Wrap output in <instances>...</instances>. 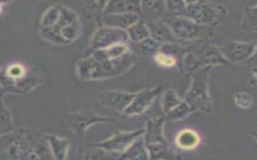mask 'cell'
I'll use <instances>...</instances> for the list:
<instances>
[{
    "instance_id": "cell-10",
    "label": "cell",
    "mask_w": 257,
    "mask_h": 160,
    "mask_svg": "<svg viewBox=\"0 0 257 160\" xmlns=\"http://www.w3.org/2000/svg\"><path fill=\"white\" fill-rule=\"evenodd\" d=\"M140 2L141 15L146 22L160 21L166 16L165 0H140Z\"/></svg>"
},
{
    "instance_id": "cell-15",
    "label": "cell",
    "mask_w": 257,
    "mask_h": 160,
    "mask_svg": "<svg viewBox=\"0 0 257 160\" xmlns=\"http://www.w3.org/2000/svg\"><path fill=\"white\" fill-rule=\"evenodd\" d=\"M110 120L111 119L108 118H103L95 115H72L68 117L67 123L69 127H72L75 130L83 131L94 123Z\"/></svg>"
},
{
    "instance_id": "cell-4",
    "label": "cell",
    "mask_w": 257,
    "mask_h": 160,
    "mask_svg": "<svg viewBox=\"0 0 257 160\" xmlns=\"http://www.w3.org/2000/svg\"><path fill=\"white\" fill-rule=\"evenodd\" d=\"M163 21L170 28L175 37L181 40H199L212 36V27L196 24L186 16H168Z\"/></svg>"
},
{
    "instance_id": "cell-21",
    "label": "cell",
    "mask_w": 257,
    "mask_h": 160,
    "mask_svg": "<svg viewBox=\"0 0 257 160\" xmlns=\"http://www.w3.org/2000/svg\"><path fill=\"white\" fill-rule=\"evenodd\" d=\"M127 32L129 39L137 43H140L147 38L150 37L149 28L144 20H139L138 22L127 29Z\"/></svg>"
},
{
    "instance_id": "cell-26",
    "label": "cell",
    "mask_w": 257,
    "mask_h": 160,
    "mask_svg": "<svg viewBox=\"0 0 257 160\" xmlns=\"http://www.w3.org/2000/svg\"><path fill=\"white\" fill-rule=\"evenodd\" d=\"M242 28L246 32H255L256 30V9L253 8H247L244 12Z\"/></svg>"
},
{
    "instance_id": "cell-9",
    "label": "cell",
    "mask_w": 257,
    "mask_h": 160,
    "mask_svg": "<svg viewBox=\"0 0 257 160\" xmlns=\"http://www.w3.org/2000/svg\"><path fill=\"white\" fill-rule=\"evenodd\" d=\"M160 91L161 87H159L154 89L145 90L140 93L136 94L133 101L126 107L123 112L127 115H141L152 104Z\"/></svg>"
},
{
    "instance_id": "cell-3",
    "label": "cell",
    "mask_w": 257,
    "mask_h": 160,
    "mask_svg": "<svg viewBox=\"0 0 257 160\" xmlns=\"http://www.w3.org/2000/svg\"><path fill=\"white\" fill-rule=\"evenodd\" d=\"M212 66L199 67L192 74V82L187 93L185 102L192 111L209 112L212 110V102L208 95V72Z\"/></svg>"
},
{
    "instance_id": "cell-6",
    "label": "cell",
    "mask_w": 257,
    "mask_h": 160,
    "mask_svg": "<svg viewBox=\"0 0 257 160\" xmlns=\"http://www.w3.org/2000/svg\"><path fill=\"white\" fill-rule=\"evenodd\" d=\"M128 39L126 31L105 26L97 31L91 39L90 46L95 50L104 49L115 44H125Z\"/></svg>"
},
{
    "instance_id": "cell-7",
    "label": "cell",
    "mask_w": 257,
    "mask_h": 160,
    "mask_svg": "<svg viewBox=\"0 0 257 160\" xmlns=\"http://www.w3.org/2000/svg\"><path fill=\"white\" fill-rule=\"evenodd\" d=\"M144 132L145 130L142 129L131 132L119 133L108 138L107 140L94 144L93 146L110 152L123 153L138 137L144 134Z\"/></svg>"
},
{
    "instance_id": "cell-24",
    "label": "cell",
    "mask_w": 257,
    "mask_h": 160,
    "mask_svg": "<svg viewBox=\"0 0 257 160\" xmlns=\"http://www.w3.org/2000/svg\"><path fill=\"white\" fill-rule=\"evenodd\" d=\"M192 111L189 105L185 101H182L180 104L166 113V118L169 121L179 120L187 116Z\"/></svg>"
},
{
    "instance_id": "cell-17",
    "label": "cell",
    "mask_w": 257,
    "mask_h": 160,
    "mask_svg": "<svg viewBox=\"0 0 257 160\" xmlns=\"http://www.w3.org/2000/svg\"><path fill=\"white\" fill-rule=\"evenodd\" d=\"M123 156L121 158L125 159H147L149 158V152L147 150L146 144H145L144 138L141 136L134 141L131 144L128 148L122 153Z\"/></svg>"
},
{
    "instance_id": "cell-20",
    "label": "cell",
    "mask_w": 257,
    "mask_h": 160,
    "mask_svg": "<svg viewBox=\"0 0 257 160\" xmlns=\"http://www.w3.org/2000/svg\"><path fill=\"white\" fill-rule=\"evenodd\" d=\"M200 142V137L192 130H184L178 134L176 143L184 149H192L196 147Z\"/></svg>"
},
{
    "instance_id": "cell-22",
    "label": "cell",
    "mask_w": 257,
    "mask_h": 160,
    "mask_svg": "<svg viewBox=\"0 0 257 160\" xmlns=\"http://www.w3.org/2000/svg\"><path fill=\"white\" fill-rule=\"evenodd\" d=\"M14 130L10 112L3 103L2 99H0V135L12 132Z\"/></svg>"
},
{
    "instance_id": "cell-14",
    "label": "cell",
    "mask_w": 257,
    "mask_h": 160,
    "mask_svg": "<svg viewBox=\"0 0 257 160\" xmlns=\"http://www.w3.org/2000/svg\"><path fill=\"white\" fill-rule=\"evenodd\" d=\"M145 23L150 32V37L159 44H173L176 41L174 34L164 21Z\"/></svg>"
},
{
    "instance_id": "cell-35",
    "label": "cell",
    "mask_w": 257,
    "mask_h": 160,
    "mask_svg": "<svg viewBox=\"0 0 257 160\" xmlns=\"http://www.w3.org/2000/svg\"><path fill=\"white\" fill-rule=\"evenodd\" d=\"M10 0H0V3H8L9 2Z\"/></svg>"
},
{
    "instance_id": "cell-11",
    "label": "cell",
    "mask_w": 257,
    "mask_h": 160,
    "mask_svg": "<svg viewBox=\"0 0 257 160\" xmlns=\"http://www.w3.org/2000/svg\"><path fill=\"white\" fill-rule=\"evenodd\" d=\"M136 94L127 93L123 91H106L101 93L102 103L107 107L115 109L117 111H124L126 107L133 101Z\"/></svg>"
},
{
    "instance_id": "cell-31",
    "label": "cell",
    "mask_w": 257,
    "mask_h": 160,
    "mask_svg": "<svg viewBox=\"0 0 257 160\" xmlns=\"http://www.w3.org/2000/svg\"><path fill=\"white\" fill-rule=\"evenodd\" d=\"M156 60L160 65L164 66V67H172L176 64V60L174 57H172L168 54L163 53V52L157 55Z\"/></svg>"
},
{
    "instance_id": "cell-1",
    "label": "cell",
    "mask_w": 257,
    "mask_h": 160,
    "mask_svg": "<svg viewBox=\"0 0 257 160\" xmlns=\"http://www.w3.org/2000/svg\"><path fill=\"white\" fill-rule=\"evenodd\" d=\"M42 134H36L29 130H20L15 133L4 134L3 137L5 143V150L11 158H28L40 159L47 158L49 154V144L47 145V139Z\"/></svg>"
},
{
    "instance_id": "cell-32",
    "label": "cell",
    "mask_w": 257,
    "mask_h": 160,
    "mask_svg": "<svg viewBox=\"0 0 257 160\" xmlns=\"http://www.w3.org/2000/svg\"><path fill=\"white\" fill-rule=\"evenodd\" d=\"M140 46L144 52H152L157 51L159 48V43L155 41L152 38L149 37L140 42Z\"/></svg>"
},
{
    "instance_id": "cell-29",
    "label": "cell",
    "mask_w": 257,
    "mask_h": 160,
    "mask_svg": "<svg viewBox=\"0 0 257 160\" xmlns=\"http://www.w3.org/2000/svg\"><path fill=\"white\" fill-rule=\"evenodd\" d=\"M235 104L242 109H248L253 103V99L249 94L246 92H237L234 96Z\"/></svg>"
},
{
    "instance_id": "cell-30",
    "label": "cell",
    "mask_w": 257,
    "mask_h": 160,
    "mask_svg": "<svg viewBox=\"0 0 257 160\" xmlns=\"http://www.w3.org/2000/svg\"><path fill=\"white\" fill-rule=\"evenodd\" d=\"M7 74H8V77L12 78V79H21V78L24 77L25 70H24L23 66L14 64V65L8 67Z\"/></svg>"
},
{
    "instance_id": "cell-27",
    "label": "cell",
    "mask_w": 257,
    "mask_h": 160,
    "mask_svg": "<svg viewBox=\"0 0 257 160\" xmlns=\"http://www.w3.org/2000/svg\"><path fill=\"white\" fill-rule=\"evenodd\" d=\"M182 100L173 90H168L163 95L162 106L163 111L166 114L167 112L174 108L177 105L180 104Z\"/></svg>"
},
{
    "instance_id": "cell-2",
    "label": "cell",
    "mask_w": 257,
    "mask_h": 160,
    "mask_svg": "<svg viewBox=\"0 0 257 160\" xmlns=\"http://www.w3.org/2000/svg\"><path fill=\"white\" fill-rule=\"evenodd\" d=\"M132 65L128 54L117 59H106L94 52L91 57L78 62L77 72L79 77L87 80L107 79L123 73Z\"/></svg>"
},
{
    "instance_id": "cell-16",
    "label": "cell",
    "mask_w": 257,
    "mask_h": 160,
    "mask_svg": "<svg viewBox=\"0 0 257 160\" xmlns=\"http://www.w3.org/2000/svg\"><path fill=\"white\" fill-rule=\"evenodd\" d=\"M44 136L48 142L54 158L57 159H65L67 150L69 148V140L49 134H45Z\"/></svg>"
},
{
    "instance_id": "cell-23",
    "label": "cell",
    "mask_w": 257,
    "mask_h": 160,
    "mask_svg": "<svg viewBox=\"0 0 257 160\" xmlns=\"http://www.w3.org/2000/svg\"><path fill=\"white\" fill-rule=\"evenodd\" d=\"M164 144H166V143H163V142L146 143L149 158L160 159V158H172L171 156V153L169 152V150L166 146H164Z\"/></svg>"
},
{
    "instance_id": "cell-33",
    "label": "cell",
    "mask_w": 257,
    "mask_h": 160,
    "mask_svg": "<svg viewBox=\"0 0 257 160\" xmlns=\"http://www.w3.org/2000/svg\"><path fill=\"white\" fill-rule=\"evenodd\" d=\"M184 1L187 5H188V4H193V3L196 2L198 0H184Z\"/></svg>"
},
{
    "instance_id": "cell-25",
    "label": "cell",
    "mask_w": 257,
    "mask_h": 160,
    "mask_svg": "<svg viewBox=\"0 0 257 160\" xmlns=\"http://www.w3.org/2000/svg\"><path fill=\"white\" fill-rule=\"evenodd\" d=\"M166 12L170 16H184L187 4L184 0H165Z\"/></svg>"
},
{
    "instance_id": "cell-13",
    "label": "cell",
    "mask_w": 257,
    "mask_h": 160,
    "mask_svg": "<svg viewBox=\"0 0 257 160\" xmlns=\"http://www.w3.org/2000/svg\"><path fill=\"white\" fill-rule=\"evenodd\" d=\"M140 16L135 13H123V14H104L102 18L103 25L111 28H119L127 30L133 24L138 22Z\"/></svg>"
},
{
    "instance_id": "cell-12",
    "label": "cell",
    "mask_w": 257,
    "mask_h": 160,
    "mask_svg": "<svg viewBox=\"0 0 257 160\" xmlns=\"http://www.w3.org/2000/svg\"><path fill=\"white\" fill-rule=\"evenodd\" d=\"M135 13L141 15V2L140 0H109L104 14H123Z\"/></svg>"
},
{
    "instance_id": "cell-28",
    "label": "cell",
    "mask_w": 257,
    "mask_h": 160,
    "mask_svg": "<svg viewBox=\"0 0 257 160\" xmlns=\"http://www.w3.org/2000/svg\"><path fill=\"white\" fill-rule=\"evenodd\" d=\"M61 15V10L57 8H52L46 12L44 17L42 19V27L44 28H51L54 26Z\"/></svg>"
},
{
    "instance_id": "cell-8",
    "label": "cell",
    "mask_w": 257,
    "mask_h": 160,
    "mask_svg": "<svg viewBox=\"0 0 257 160\" xmlns=\"http://www.w3.org/2000/svg\"><path fill=\"white\" fill-rule=\"evenodd\" d=\"M255 44L232 42L222 46L220 52L227 61L240 63L249 59L255 53Z\"/></svg>"
},
{
    "instance_id": "cell-5",
    "label": "cell",
    "mask_w": 257,
    "mask_h": 160,
    "mask_svg": "<svg viewBox=\"0 0 257 160\" xmlns=\"http://www.w3.org/2000/svg\"><path fill=\"white\" fill-rule=\"evenodd\" d=\"M224 15V9L222 7L205 0H198L193 4L187 5L184 16L193 20L196 24L212 27L217 24Z\"/></svg>"
},
{
    "instance_id": "cell-34",
    "label": "cell",
    "mask_w": 257,
    "mask_h": 160,
    "mask_svg": "<svg viewBox=\"0 0 257 160\" xmlns=\"http://www.w3.org/2000/svg\"><path fill=\"white\" fill-rule=\"evenodd\" d=\"M3 93H4V89L2 86L0 85V99H2Z\"/></svg>"
},
{
    "instance_id": "cell-19",
    "label": "cell",
    "mask_w": 257,
    "mask_h": 160,
    "mask_svg": "<svg viewBox=\"0 0 257 160\" xmlns=\"http://www.w3.org/2000/svg\"><path fill=\"white\" fill-rule=\"evenodd\" d=\"M108 1L109 0H87L83 7V14L86 18L89 20L96 19L102 12L103 13Z\"/></svg>"
},
{
    "instance_id": "cell-18",
    "label": "cell",
    "mask_w": 257,
    "mask_h": 160,
    "mask_svg": "<svg viewBox=\"0 0 257 160\" xmlns=\"http://www.w3.org/2000/svg\"><path fill=\"white\" fill-rule=\"evenodd\" d=\"M163 122H164L163 118L148 122L145 138L146 143H153V142L166 143L162 135Z\"/></svg>"
}]
</instances>
